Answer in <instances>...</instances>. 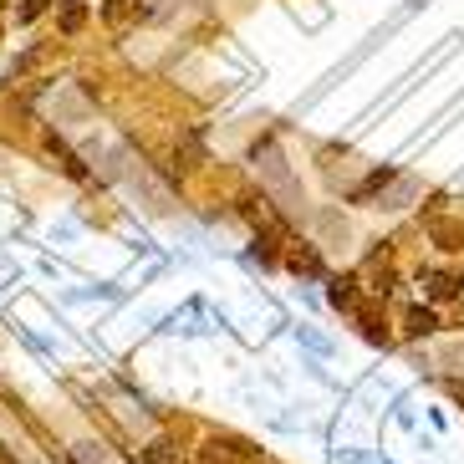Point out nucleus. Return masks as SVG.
<instances>
[{
	"label": "nucleus",
	"instance_id": "f257e3e1",
	"mask_svg": "<svg viewBox=\"0 0 464 464\" xmlns=\"http://www.w3.org/2000/svg\"><path fill=\"white\" fill-rule=\"evenodd\" d=\"M46 149L56 153V164L67 169V174L77 179V184H87V179H92V174H87V164H82V159H77V153L67 149V138H62V133H46Z\"/></svg>",
	"mask_w": 464,
	"mask_h": 464
},
{
	"label": "nucleus",
	"instance_id": "f03ea898",
	"mask_svg": "<svg viewBox=\"0 0 464 464\" xmlns=\"http://www.w3.org/2000/svg\"><path fill=\"white\" fill-rule=\"evenodd\" d=\"M459 276L454 271H423V291H429V301H450V296H459Z\"/></svg>",
	"mask_w": 464,
	"mask_h": 464
},
{
	"label": "nucleus",
	"instance_id": "7ed1b4c3",
	"mask_svg": "<svg viewBox=\"0 0 464 464\" xmlns=\"http://www.w3.org/2000/svg\"><path fill=\"white\" fill-rule=\"evenodd\" d=\"M327 301L337 306V312H357V276H332Z\"/></svg>",
	"mask_w": 464,
	"mask_h": 464
},
{
	"label": "nucleus",
	"instance_id": "20e7f679",
	"mask_svg": "<svg viewBox=\"0 0 464 464\" xmlns=\"http://www.w3.org/2000/svg\"><path fill=\"white\" fill-rule=\"evenodd\" d=\"M56 26L67 31V36H77V31L87 26V5L82 0H62V5H56Z\"/></svg>",
	"mask_w": 464,
	"mask_h": 464
},
{
	"label": "nucleus",
	"instance_id": "39448f33",
	"mask_svg": "<svg viewBox=\"0 0 464 464\" xmlns=\"http://www.w3.org/2000/svg\"><path fill=\"white\" fill-rule=\"evenodd\" d=\"M403 332H409V337H429V332H439V316L429 312V306H409V312H403Z\"/></svg>",
	"mask_w": 464,
	"mask_h": 464
},
{
	"label": "nucleus",
	"instance_id": "423d86ee",
	"mask_svg": "<svg viewBox=\"0 0 464 464\" xmlns=\"http://www.w3.org/2000/svg\"><path fill=\"white\" fill-rule=\"evenodd\" d=\"M286 266H291L296 276H322V271H327V266H322V256H316L312 246H296V250H286Z\"/></svg>",
	"mask_w": 464,
	"mask_h": 464
},
{
	"label": "nucleus",
	"instance_id": "0eeeda50",
	"mask_svg": "<svg viewBox=\"0 0 464 464\" xmlns=\"http://www.w3.org/2000/svg\"><path fill=\"white\" fill-rule=\"evenodd\" d=\"M388 184H393V169H372V174H368V179H362V184L353 189V205H368L372 194H382Z\"/></svg>",
	"mask_w": 464,
	"mask_h": 464
},
{
	"label": "nucleus",
	"instance_id": "6e6552de",
	"mask_svg": "<svg viewBox=\"0 0 464 464\" xmlns=\"http://www.w3.org/2000/svg\"><path fill=\"white\" fill-rule=\"evenodd\" d=\"M357 327H362V337H368V342H388V337H382V316L372 312V306H357Z\"/></svg>",
	"mask_w": 464,
	"mask_h": 464
},
{
	"label": "nucleus",
	"instance_id": "1a4fd4ad",
	"mask_svg": "<svg viewBox=\"0 0 464 464\" xmlns=\"http://www.w3.org/2000/svg\"><path fill=\"white\" fill-rule=\"evenodd\" d=\"M138 464H174V444L169 439H153L149 450L138 454Z\"/></svg>",
	"mask_w": 464,
	"mask_h": 464
},
{
	"label": "nucleus",
	"instance_id": "9d476101",
	"mask_svg": "<svg viewBox=\"0 0 464 464\" xmlns=\"http://www.w3.org/2000/svg\"><path fill=\"white\" fill-rule=\"evenodd\" d=\"M133 11H138V0H108V5H102V21H108V26H123Z\"/></svg>",
	"mask_w": 464,
	"mask_h": 464
},
{
	"label": "nucleus",
	"instance_id": "9b49d317",
	"mask_svg": "<svg viewBox=\"0 0 464 464\" xmlns=\"http://www.w3.org/2000/svg\"><path fill=\"white\" fill-rule=\"evenodd\" d=\"M52 11V0H21V11H15V21L26 26V21H36V15H46Z\"/></svg>",
	"mask_w": 464,
	"mask_h": 464
},
{
	"label": "nucleus",
	"instance_id": "f8f14e48",
	"mask_svg": "<svg viewBox=\"0 0 464 464\" xmlns=\"http://www.w3.org/2000/svg\"><path fill=\"white\" fill-rule=\"evenodd\" d=\"M434 240H439L444 250H459V240H464V235L454 230V225H434Z\"/></svg>",
	"mask_w": 464,
	"mask_h": 464
},
{
	"label": "nucleus",
	"instance_id": "ddd939ff",
	"mask_svg": "<svg viewBox=\"0 0 464 464\" xmlns=\"http://www.w3.org/2000/svg\"><path fill=\"white\" fill-rule=\"evenodd\" d=\"M296 337H301V342H306V347H312V353H332L327 342L316 337V332H306V327H296Z\"/></svg>",
	"mask_w": 464,
	"mask_h": 464
}]
</instances>
